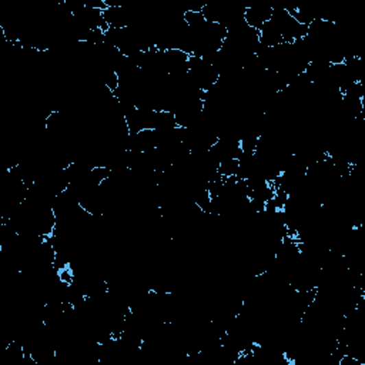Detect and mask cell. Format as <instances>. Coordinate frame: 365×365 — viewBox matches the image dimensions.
Wrapping results in <instances>:
<instances>
[{
  "label": "cell",
  "mask_w": 365,
  "mask_h": 365,
  "mask_svg": "<svg viewBox=\"0 0 365 365\" xmlns=\"http://www.w3.org/2000/svg\"><path fill=\"white\" fill-rule=\"evenodd\" d=\"M272 17V6L268 5H251L246 6L243 19L254 30H260Z\"/></svg>",
  "instance_id": "6da1fadb"
}]
</instances>
